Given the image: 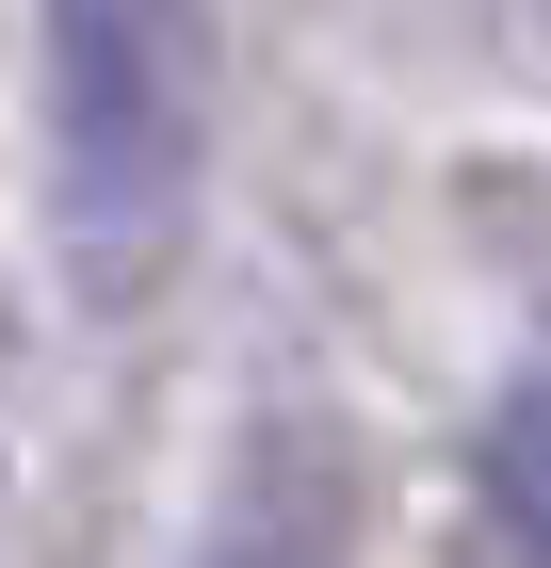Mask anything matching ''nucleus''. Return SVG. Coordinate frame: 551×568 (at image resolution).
Instances as JSON below:
<instances>
[{
	"label": "nucleus",
	"instance_id": "nucleus-2",
	"mask_svg": "<svg viewBox=\"0 0 551 568\" xmlns=\"http://www.w3.org/2000/svg\"><path fill=\"white\" fill-rule=\"evenodd\" d=\"M470 487H487V536H503L519 568H551V374H519V390L487 406V438H470Z\"/></svg>",
	"mask_w": 551,
	"mask_h": 568
},
{
	"label": "nucleus",
	"instance_id": "nucleus-1",
	"mask_svg": "<svg viewBox=\"0 0 551 568\" xmlns=\"http://www.w3.org/2000/svg\"><path fill=\"white\" fill-rule=\"evenodd\" d=\"M33 82H49L65 276L114 308L178 261V212H195V146H212L195 0H33Z\"/></svg>",
	"mask_w": 551,
	"mask_h": 568
}]
</instances>
